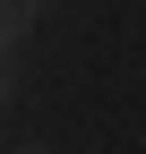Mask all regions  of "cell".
<instances>
[{
	"instance_id": "3",
	"label": "cell",
	"mask_w": 146,
	"mask_h": 154,
	"mask_svg": "<svg viewBox=\"0 0 146 154\" xmlns=\"http://www.w3.org/2000/svg\"><path fill=\"white\" fill-rule=\"evenodd\" d=\"M17 154H34V146H17Z\"/></svg>"
},
{
	"instance_id": "1",
	"label": "cell",
	"mask_w": 146,
	"mask_h": 154,
	"mask_svg": "<svg viewBox=\"0 0 146 154\" xmlns=\"http://www.w3.org/2000/svg\"><path fill=\"white\" fill-rule=\"evenodd\" d=\"M34 17H43V0H0V43L34 34Z\"/></svg>"
},
{
	"instance_id": "2",
	"label": "cell",
	"mask_w": 146,
	"mask_h": 154,
	"mask_svg": "<svg viewBox=\"0 0 146 154\" xmlns=\"http://www.w3.org/2000/svg\"><path fill=\"white\" fill-rule=\"evenodd\" d=\"M0 103H9V43H0Z\"/></svg>"
}]
</instances>
